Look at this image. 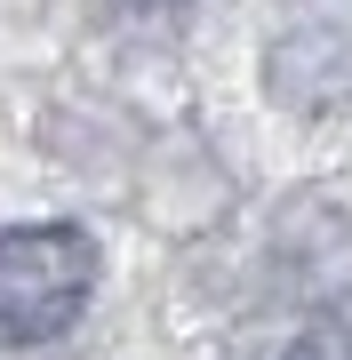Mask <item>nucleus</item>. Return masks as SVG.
<instances>
[{
  "mask_svg": "<svg viewBox=\"0 0 352 360\" xmlns=\"http://www.w3.org/2000/svg\"><path fill=\"white\" fill-rule=\"evenodd\" d=\"M96 240L80 224H16L0 232V345H56L96 296Z\"/></svg>",
  "mask_w": 352,
  "mask_h": 360,
  "instance_id": "1",
  "label": "nucleus"
},
{
  "mask_svg": "<svg viewBox=\"0 0 352 360\" xmlns=\"http://www.w3.org/2000/svg\"><path fill=\"white\" fill-rule=\"evenodd\" d=\"M280 360H352V328L344 321H304V336Z\"/></svg>",
  "mask_w": 352,
  "mask_h": 360,
  "instance_id": "2",
  "label": "nucleus"
}]
</instances>
